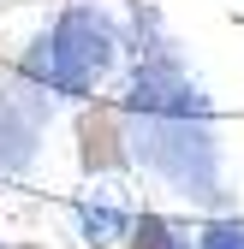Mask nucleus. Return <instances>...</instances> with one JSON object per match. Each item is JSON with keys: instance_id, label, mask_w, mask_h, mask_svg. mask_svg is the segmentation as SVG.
Returning a JSON list of instances; mask_svg holds the SVG:
<instances>
[{"instance_id": "obj_1", "label": "nucleus", "mask_w": 244, "mask_h": 249, "mask_svg": "<svg viewBox=\"0 0 244 249\" xmlns=\"http://www.w3.org/2000/svg\"><path fill=\"white\" fill-rule=\"evenodd\" d=\"M107 53H113V42L96 24V12H66L60 30H54V42H48V53L30 59V71L48 77L54 89H66V95H83L96 83V71L107 66Z\"/></svg>"}, {"instance_id": "obj_5", "label": "nucleus", "mask_w": 244, "mask_h": 249, "mask_svg": "<svg viewBox=\"0 0 244 249\" xmlns=\"http://www.w3.org/2000/svg\"><path fill=\"white\" fill-rule=\"evenodd\" d=\"M83 231L96 237V243H102V237H113V231H119V213H107V208H89V213H83Z\"/></svg>"}, {"instance_id": "obj_2", "label": "nucleus", "mask_w": 244, "mask_h": 249, "mask_svg": "<svg viewBox=\"0 0 244 249\" xmlns=\"http://www.w3.org/2000/svg\"><path fill=\"white\" fill-rule=\"evenodd\" d=\"M119 137H113V119L107 113H89L83 119V160L89 166H119V148H113Z\"/></svg>"}, {"instance_id": "obj_4", "label": "nucleus", "mask_w": 244, "mask_h": 249, "mask_svg": "<svg viewBox=\"0 0 244 249\" xmlns=\"http://www.w3.org/2000/svg\"><path fill=\"white\" fill-rule=\"evenodd\" d=\"M197 249H244V231H238V226H208Z\"/></svg>"}, {"instance_id": "obj_3", "label": "nucleus", "mask_w": 244, "mask_h": 249, "mask_svg": "<svg viewBox=\"0 0 244 249\" xmlns=\"http://www.w3.org/2000/svg\"><path fill=\"white\" fill-rule=\"evenodd\" d=\"M137 249H179L161 220H137Z\"/></svg>"}]
</instances>
